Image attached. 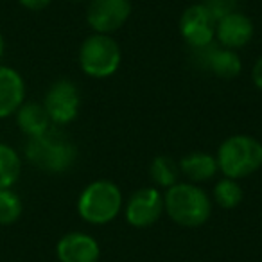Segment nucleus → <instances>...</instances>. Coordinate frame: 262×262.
<instances>
[{"mask_svg":"<svg viewBox=\"0 0 262 262\" xmlns=\"http://www.w3.org/2000/svg\"><path fill=\"white\" fill-rule=\"evenodd\" d=\"M26 158L40 171L49 172V174H61L74 165L77 158V149L69 137L54 129H49L43 135L27 140Z\"/></svg>","mask_w":262,"mask_h":262,"instance_id":"f03ea898","label":"nucleus"},{"mask_svg":"<svg viewBox=\"0 0 262 262\" xmlns=\"http://www.w3.org/2000/svg\"><path fill=\"white\" fill-rule=\"evenodd\" d=\"M180 172L183 176L190 180V183H200V182H208L217 174L219 167H217V160L215 157L208 153H189L180 160L178 164Z\"/></svg>","mask_w":262,"mask_h":262,"instance_id":"2eb2a0df","label":"nucleus"},{"mask_svg":"<svg viewBox=\"0 0 262 262\" xmlns=\"http://www.w3.org/2000/svg\"><path fill=\"white\" fill-rule=\"evenodd\" d=\"M215 26H217V18L203 2L189 6L182 13L178 22L180 34L185 43L192 49H201L214 43Z\"/></svg>","mask_w":262,"mask_h":262,"instance_id":"423d86ee","label":"nucleus"},{"mask_svg":"<svg viewBox=\"0 0 262 262\" xmlns=\"http://www.w3.org/2000/svg\"><path fill=\"white\" fill-rule=\"evenodd\" d=\"M77 61L86 76L106 79L119 70L122 52L112 34L94 33L81 43Z\"/></svg>","mask_w":262,"mask_h":262,"instance_id":"39448f33","label":"nucleus"},{"mask_svg":"<svg viewBox=\"0 0 262 262\" xmlns=\"http://www.w3.org/2000/svg\"><path fill=\"white\" fill-rule=\"evenodd\" d=\"M196 56V63L203 70H210L215 77L221 79H233L243 72V61L239 54L232 49L210 43L207 47L192 49Z\"/></svg>","mask_w":262,"mask_h":262,"instance_id":"9d476101","label":"nucleus"},{"mask_svg":"<svg viewBox=\"0 0 262 262\" xmlns=\"http://www.w3.org/2000/svg\"><path fill=\"white\" fill-rule=\"evenodd\" d=\"M22 160L8 144L0 142V189H11L20 178Z\"/></svg>","mask_w":262,"mask_h":262,"instance_id":"dca6fc26","label":"nucleus"},{"mask_svg":"<svg viewBox=\"0 0 262 262\" xmlns=\"http://www.w3.org/2000/svg\"><path fill=\"white\" fill-rule=\"evenodd\" d=\"M76 2H81V0H76Z\"/></svg>","mask_w":262,"mask_h":262,"instance_id":"b1692460","label":"nucleus"},{"mask_svg":"<svg viewBox=\"0 0 262 262\" xmlns=\"http://www.w3.org/2000/svg\"><path fill=\"white\" fill-rule=\"evenodd\" d=\"M22 200L11 189H0V225H13L22 215Z\"/></svg>","mask_w":262,"mask_h":262,"instance_id":"6ab92c4d","label":"nucleus"},{"mask_svg":"<svg viewBox=\"0 0 262 262\" xmlns=\"http://www.w3.org/2000/svg\"><path fill=\"white\" fill-rule=\"evenodd\" d=\"M16 124L24 135L33 139V137L43 135L45 131L51 129L52 122L43 102L24 101V104L16 110Z\"/></svg>","mask_w":262,"mask_h":262,"instance_id":"4468645a","label":"nucleus"},{"mask_svg":"<svg viewBox=\"0 0 262 262\" xmlns=\"http://www.w3.org/2000/svg\"><path fill=\"white\" fill-rule=\"evenodd\" d=\"M43 106L52 124L67 126L74 122L79 113L81 95L77 86L69 79H59L51 84L43 99Z\"/></svg>","mask_w":262,"mask_h":262,"instance_id":"0eeeda50","label":"nucleus"},{"mask_svg":"<svg viewBox=\"0 0 262 262\" xmlns=\"http://www.w3.org/2000/svg\"><path fill=\"white\" fill-rule=\"evenodd\" d=\"M131 0H90L86 22L94 33L113 34L131 16Z\"/></svg>","mask_w":262,"mask_h":262,"instance_id":"1a4fd4ad","label":"nucleus"},{"mask_svg":"<svg viewBox=\"0 0 262 262\" xmlns=\"http://www.w3.org/2000/svg\"><path fill=\"white\" fill-rule=\"evenodd\" d=\"M24 8L31 9V11H40V9H45L52 0H18Z\"/></svg>","mask_w":262,"mask_h":262,"instance_id":"4be33fe9","label":"nucleus"},{"mask_svg":"<svg viewBox=\"0 0 262 262\" xmlns=\"http://www.w3.org/2000/svg\"><path fill=\"white\" fill-rule=\"evenodd\" d=\"M215 160L226 178L243 180L262 167V144L250 135H232L219 146Z\"/></svg>","mask_w":262,"mask_h":262,"instance_id":"20e7f679","label":"nucleus"},{"mask_svg":"<svg viewBox=\"0 0 262 262\" xmlns=\"http://www.w3.org/2000/svg\"><path fill=\"white\" fill-rule=\"evenodd\" d=\"M26 101V83L11 67L0 65V119L11 117Z\"/></svg>","mask_w":262,"mask_h":262,"instance_id":"ddd939ff","label":"nucleus"},{"mask_svg":"<svg viewBox=\"0 0 262 262\" xmlns=\"http://www.w3.org/2000/svg\"><path fill=\"white\" fill-rule=\"evenodd\" d=\"M251 79L253 84L262 92V56H258V59L253 63V69H251Z\"/></svg>","mask_w":262,"mask_h":262,"instance_id":"412c9836","label":"nucleus"},{"mask_svg":"<svg viewBox=\"0 0 262 262\" xmlns=\"http://www.w3.org/2000/svg\"><path fill=\"white\" fill-rule=\"evenodd\" d=\"M237 2L239 0H203V4L214 13L215 18H221V16L228 15L232 11H237Z\"/></svg>","mask_w":262,"mask_h":262,"instance_id":"aec40b11","label":"nucleus"},{"mask_svg":"<svg viewBox=\"0 0 262 262\" xmlns=\"http://www.w3.org/2000/svg\"><path fill=\"white\" fill-rule=\"evenodd\" d=\"M122 208V192L110 180H97L88 183L77 198V212L81 219L90 225H108L119 217Z\"/></svg>","mask_w":262,"mask_h":262,"instance_id":"7ed1b4c3","label":"nucleus"},{"mask_svg":"<svg viewBox=\"0 0 262 262\" xmlns=\"http://www.w3.org/2000/svg\"><path fill=\"white\" fill-rule=\"evenodd\" d=\"M164 194L157 187H142L129 196L124 205L126 221L135 228H147L162 217Z\"/></svg>","mask_w":262,"mask_h":262,"instance_id":"6e6552de","label":"nucleus"},{"mask_svg":"<svg viewBox=\"0 0 262 262\" xmlns=\"http://www.w3.org/2000/svg\"><path fill=\"white\" fill-rule=\"evenodd\" d=\"M255 27L250 16H246L241 11H232L228 15L221 16L215 26V40L221 47L232 49H243L248 41L253 38Z\"/></svg>","mask_w":262,"mask_h":262,"instance_id":"9b49d317","label":"nucleus"},{"mask_svg":"<svg viewBox=\"0 0 262 262\" xmlns=\"http://www.w3.org/2000/svg\"><path fill=\"white\" fill-rule=\"evenodd\" d=\"M56 255L59 262H99L101 248L88 233L70 232L58 241Z\"/></svg>","mask_w":262,"mask_h":262,"instance_id":"f8f14e48","label":"nucleus"},{"mask_svg":"<svg viewBox=\"0 0 262 262\" xmlns=\"http://www.w3.org/2000/svg\"><path fill=\"white\" fill-rule=\"evenodd\" d=\"M214 200L221 208L232 210L239 207L243 201V189L239 185V180L233 178H221L214 187Z\"/></svg>","mask_w":262,"mask_h":262,"instance_id":"a211bd4d","label":"nucleus"},{"mask_svg":"<svg viewBox=\"0 0 262 262\" xmlns=\"http://www.w3.org/2000/svg\"><path fill=\"white\" fill-rule=\"evenodd\" d=\"M164 212L176 225L198 228L210 217L212 201L208 194L196 183L178 182L165 190Z\"/></svg>","mask_w":262,"mask_h":262,"instance_id":"f257e3e1","label":"nucleus"},{"mask_svg":"<svg viewBox=\"0 0 262 262\" xmlns=\"http://www.w3.org/2000/svg\"><path fill=\"white\" fill-rule=\"evenodd\" d=\"M149 174L153 183L158 187V189H165L172 187L174 183H178V176H180V167L171 157H165V155H160V157L153 158L149 165Z\"/></svg>","mask_w":262,"mask_h":262,"instance_id":"f3484780","label":"nucleus"},{"mask_svg":"<svg viewBox=\"0 0 262 262\" xmlns=\"http://www.w3.org/2000/svg\"><path fill=\"white\" fill-rule=\"evenodd\" d=\"M4 49H6L4 38H2V34H0V59H2V56H4Z\"/></svg>","mask_w":262,"mask_h":262,"instance_id":"5701e85b","label":"nucleus"}]
</instances>
